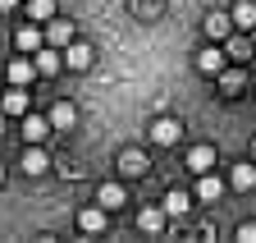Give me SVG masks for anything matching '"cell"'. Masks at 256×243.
<instances>
[{
	"instance_id": "2e32d148",
	"label": "cell",
	"mask_w": 256,
	"mask_h": 243,
	"mask_svg": "<svg viewBox=\"0 0 256 243\" xmlns=\"http://www.w3.org/2000/svg\"><path fill=\"white\" fill-rule=\"evenodd\" d=\"M188 206H192V197H188L183 188H170V193H165V206H160V211H165V216H183Z\"/></svg>"
},
{
	"instance_id": "7a4b0ae2",
	"label": "cell",
	"mask_w": 256,
	"mask_h": 243,
	"mask_svg": "<svg viewBox=\"0 0 256 243\" xmlns=\"http://www.w3.org/2000/svg\"><path fill=\"white\" fill-rule=\"evenodd\" d=\"M42 42H46V46H55V51H60V46H69V42H74V23L50 14V23H46V37H42Z\"/></svg>"
},
{
	"instance_id": "ac0fdd59",
	"label": "cell",
	"mask_w": 256,
	"mask_h": 243,
	"mask_svg": "<svg viewBox=\"0 0 256 243\" xmlns=\"http://www.w3.org/2000/svg\"><path fill=\"white\" fill-rule=\"evenodd\" d=\"M32 74H37V69H32V60H10V83H18V87H28L32 83Z\"/></svg>"
},
{
	"instance_id": "d6986e66",
	"label": "cell",
	"mask_w": 256,
	"mask_h": 243,
	"mask_svg": "<svg viewBox=\"0 0 256 243\" xmlns=\"http://www.w3.org/2000/svg\"><path fill=\"white\" fill-rule=\"evenodd\" d=\"M220 193H224V184H220V179H215V174L206 170V174L197 179V197H202V202H215Z\"/></svg>"
},
{
	"instance_id": "3957f363",
	"label": "cell",
	"mask_w": 256,
	"mask_h": 243,
	"mask_svg": "<svg viewBox=\"0 0 256 243\" xmlns=\"http://www.w3.org/2000/svg\"><path fill=\"white\" fill-rule=\"evenodd\" d=\"M178 133H183V124H178V119H170V115H160L156 124H151V142H160V147H174Z\"/></svg>"
},
{
	"instance_id": "30bf717a",
	"label": "cell",
	"mask_w": 256,
	"mask_h": 243,
	"mask_svg": "<svg viewBox=\"0 0 256 243\" xmlns=\"http://www.w3.org/2000/svg\"><path fill=\"white\" fill-rule=\"evenodd\" d=\"M165 211H160V206H142V216H138V229H146V234H160V229H165Z\"/></svg>"
},
{
	"instance_id": "4fadbf2b",
	"label": "cell",
	"mask_w": 256,
	"mask_h": 243,
	"mask_svg": "<svg viewBox=\"0 0 256 243\" xmlns=\"http://www.w3.org/2000/svg\"><path fill=\"white\" fill-rule=\"evenodd\" d=\"M46 133H50V119H42V115H28L23 119V138L28 142H46Z\"/></svg>"
},
{
	"instance_id": "52a82bcc",
	"label": "cell",
	"mask_w": 256,
	"mask_h": 243,
	"mask_svg": "<svg viewBox=\"0 0 256 243\" xmlns=\"http://www.w3.org/2000/svg\"><path fill=\"white\" fill-rule=\"evenodd\" d=\"M229 33H234V19L229 14H206V37L210 42H224Z\"/></svg>"
},
{
	"instance_id": "ba28073f",
	"label": "cell",
	"mask_w": 256,
	"mask_h": 243,
	"mask_svg": "<svg viewBox=\"0 0 256 243\" xmlns=\"http://www.w3.org/2000/svg\"><path fill=\"white\" fill-rule=\"evenodd\" d=\"M46 119H50V129H74V119H78V110H74L69 101H55Z\"/></svg>"
},
{
	"instance_id": "f546056e",
	"label": "cell",
	"mask_w": 256,
	"mask_h": 243,
	"mask_svg": "<svg viewBox=\"0 0 256 243\" xmlns=\"http://www.w3.org/2000/svg\"><path fill=\"white\" fill-rule=\"evenodd\" d=\"M0 179H5V170H0Z\"/></svg>"
},
{
	"instance_id": "ffe728a7",
	"label": "cell",
	"mask_w": 256,
	"mask_h": 243,
	"mask_svg": "<svg viewBox=\"0 0 256 243\" xmlns=\"http://www.w3.org/2000/svg\"><path fill=\"white\" fill-rule=\"evenodd\" d=\"M96 202H101L106 211H114V206H124V188L119 184H101L96 188Z\"/></svg>"
},
{
	"instance_id": "d4e9b609",
	"label": "cell",
	"mask_w": 256,
	"mask_h": 243,
	"mask_svg": "<svg viewBox=\"0 0 256 243\" xmlns=\"http://www.w3.org/2000/svg\"><path fill=\"white\" fill-rule=\"evenodd\" d=\"M238 243H256V225H238Z\"/></svg>"
},
{
	"instance_id": "5bb4252c",
	"label": "cell",
	"mask_w": 256,
	"mask_h": 243,
	"mask_svg": "<svg viewBox=\"0 0 256 243\" xmlns=\"http://www.w3.org/2000/svg\"><path fill=\"white\" fill-rule=\"evenodd\" d=\"M78 229H87V234H101V229H106V206H87L82 216H78Z\"/></svg>"
},
{
	"instance_id": "7402d4cb",
	"label": "cell",
	"mask_w": 256,
	"mask_h": 243,
	"mask_svg": "<svg viewBox=\"0 0 256 243\" xmlns=\"http://www.w3.org/2000/svg\"><path fill=\"white\" fill-rule=\"evenodd\" d=\"M234 188H256V165H234Z\"/></svg>"
},
{
	"instance_id": "e0dca14e",
	"label": "cell",
	"mask_w": 256,
	"mask_h": 243,
	"mask_svg": "<svg viewBox=\"0 0 256 243\" xmlns=\"http://www.w3.org/2000/svg\"><path fill=\"white\" fill-rule=\"evenodd\" d=\"M14 46H18V51H37V46H42V33H37V23H23L18 33H14Z\"/></svg>"
},
{
	"instance_id": "cb8c5ba5",
	"label": "cell",
	"mask_w": 256,
	"mask_h": 243,
	"mask_svg": "<svg viewBox=\"0 0 256 243\" xmlns=\"http://www.w3.org/2000/svg\"><path fill=\"white\" fill-rule=\"evenodd\" d=\"M28 14L32 19H50L55 14V0H28Z\"/></svg>"
},
{
	"instance_id": "277c9868",
	"label": "cell",
	"mask_w": 256,
	"mask_h": 243,
	"mask_svg": "<svg viewBox=\"0 0 256 243\" xmlns=\"http://www.w3.org/2000/svg\"><path fill=\"white\" fill-rule=\"evenodd\" d=\"M23 170H28V174H46V170H50V156L42 151V142H28V151H23Z\"/></svg>"
},
{
	"instance_id": "8992f818",
	"label": "cell",
	"mask_w": 256,
	"mask_h": 243,
	"mask_svg": "<svg viewBox=\"0 0 256 243\" xmlns=\"http://www.w3.org/2000/svg\"><path fill=\"white\" fill-rule=\"evenodd\" d=\"M188 170H197V174H206V170H215V147H192L188 151Z\"/></svg>"
},
{
	"instance_id": "9c48e42d",
	"label": "cell",
	"mask_w": 256,
	"mask_h": 243,
	"mask_svg": "<svg viewBox=\"0 0 256 243\" xmlns=\"http://www.w3.org/2000/svg\"><path fill=\"white\" fill-rule=\"evenodd\" d=\"M119 170H124L128 179H138V174H146V156H142L138 147H128L124 156H119Z\"/></svg>"
},
{
	"instance_id": "4316f807",
	"label": "cell",
	"mask_w": 256,
	"mask_h": 243,
	"mask_svg": "<svg viewBox=\"0 0 256 243\" xmlns=\"http://www.w3.org/2000/svg\"><path fill=\"white\" fill-rule=\"evenodd\" d=\"M252 46H256V28H252Z\"/></svg>"
},
{
	"instance_id": "f1b7e54d",
	"label": "cell",
	"mask_w": 256,
	"mask_h": 243,
	"mask_svg": "<svg viewBox=\"0 0 256 243\" xmlns=\"http://www.w3.org/2000/svg\"><path fill=\"white\" fill-rule=\"evenodd\" d=\"M0 129H5V119H0Z\"/></svg>"
},
{
	"instance_id": "83f0119b",
	"label": "cell",
	"mask_w": 256,
	"mask_h": 243,
	"mask_svg": "<svg viewBox=\"0 0 256 243\" xmlns=\"http://www.w3.org/2000/svg\"><path fill=\"white\" fill-rule=\"evenodd\" d=\"M252 156H256V142H252Z\"/></svg>"
},
{
	"instance_id": "9a60e30c",
	"label": "cell",
	"mask_w": 256,
	"mask_h": 243,
	"mask_svg": "<svg viewBox=\"0 0 256 243\" xmlns=\"http://www.w3.org/2000/svg\"><path fill=\"white\" fill-rule=\"evenodd\" d=\"M197 69H202V74H220V69H224V51H220V46H206V51L197 55Z\"/></svg>"
},
{
	"instance_id": "7c38bea8",
	"label": "cell",
	"mask_w": 256,
	"mask_h": 243,
	"mask_svg": "<svg viewBox=\"0 0 256 243\" xmlns=\"http://www.w3.org/2000/svg\"><path fill=\"white\" fill-rule=\"evenodd\" d=\"M0 106H5V115H28V92H23L18 83H10V92H5Z\"/></svg>"
},
{
	"instance_id": "5b68a950",
	"label": "cell",
	"mask_w": 256,
	"mask_h": 243,
	"mask_svg": "<svg viewBox=\"0 0 256 243\" xmlns=\"http://www.w3.org/2000/svg\"><path fill=\"white\" fill-rule=\"evenodd\" d=\"M32 69L46 74V78H50V74H60V69H64V65H60V51H55V46H37V60H32Z\"/></svg>"
},
{
	"instance_id": "8fae6325",
	"label": "cell",
	"mask_w": 256,
	"mask_h": 243,
	"mask_svg": "<svg viewBox=\"0 0 256 243\" xmlns=\"http://www.w3.org/2000/svg\"><path fill=\"white\" fill-rule=\"evenodd\" d=\"M229 19H234V28H242V33H252V28H256V5H252V0H238Z\"/></svg>"
},
{
	"instance_id": "44dd1931",
	"label": "cell",
	"mask_w": 256,
	"mask_h": 243,
	"mask_svg": "<svg viewBox=\"0 0 256 243\" xmlns=\"http://www.w3.org/2000/svg\"><path fill=\"white\" fill-rule=\"evenodd\" d=\"M220 87H224V97H238L242 92V74L238 69H220Z\"/></svg>"
},
{
	"instance_id": "6da1fadb",
	"label": "cell",
	"mask_w": 256,
	"mask_h": 243,
	"mask_svg": "<svg viewBox=\"0 0 256 243\" xmlns=\"http://www.w3.org/2000/svg\"><path fill=\"white\" fill-rule=\"evenodd\" d=\"M60 55H64L60 65H69V69H92V55H96V51H92L87 42H69V46H60Z\"/></svg>"
},
{
	"instance_id": "484cf974",
	"label": "cell",
	"mask_w": 256,
	"mask_h": 243,
	"mask_svg": "<svg viewBox=\"0 0 256 243\" xmlns=\"http://www.w3.org/2000/svg\"><path fill=\"white\" fill-rule=\"evenodd\" d=\"M14 5H18V0H0V10H14Z\"/></svg>"
},
{
	"instance_id": "603a6c76",
	"label": "cell",
	"mask_w": 256,
	"mask_h": 243,
	"mask_svg": "<svg viewBox=\"0 0 256 243\" xmlns=\"http://www.w3.org/2000/svg\"><path fill=\"white\" fill-rule=\"evenodd\" d=\"M224 42H229V55H234V60H247V55L256 51V46H252V37H234V33H229Z\"/></svg>"
}]
</instances>
